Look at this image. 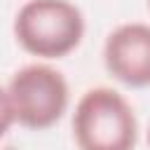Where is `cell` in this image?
<instances>
[{"label": "cell", "instance_id": "6da1fadb", "mask_svg": "<svg viewBox=\"0 0 150 150\" xmlns=\"http://www.w3.org/2000/svg\"><path fill=\"white\" fill-rule=\"evenodd\" d=\"M70 84L66 75L45 63H26L14 70L2 89V129L12 124L28 131L52 129L68 112Z\"/></svg>", "mask_w": 150, "mask_h": 150}, {"label": "cell", "instance_id": "277c9868", "mask_svg": "<svg viewBox=\"0 0 150 150\" xmlns=\"http://www.w3.org/2000/svg\"><path fill=\"white\" fill-rule=\"evenodd\" d=\"M103 66L112 80L129 89L150 87V23L115 26L103 42Z\"/></svg>", "mask_w": 150, "mask_h": 150}, {"label": "cell", "instance_id": "3957f363", "mask_svg": "<svg viewBox=\"0 0 150 150\" xmlns=\"http://www.w3.org/2000/svg\"><path fill=\"white\" fill-rule=\"evenodd\" d=\"M77 150H136L138 117L134 105L112 87L87 89L70 117Z\"/></svg>", "mask_w": 150, "mask_h": 150}, {"label": "cell", "instance_id": "7a4b0ae2", "mask_svg": "<svg viewBox=\"0 0 150 150\" xmlns=\"http://www.w3.org/2000/svg\"><path fill=\"white\" fill-rule=\"evenodd\" d=\"M12 30L26 54L56 61L82 45L87 21L70 0H26L14 16Z\"/></svg>", "mask_w": 150, "mask_h": 150}, {"label": "cell", "instance_id": "5b68a950", "mask_svg": "<svg viewBox=\"0 0 150 150\" xmlns=\"http://www.w3.org/2000/svg\"><path fill=\"white\" fill-rule=\"evenodd\" d=\"M148 145H150V129H148Z\"/></svg>", "mask_w": 150, "mask_h": 150}, {"label": "cell", "instance_id": "8992f818", "mask_svg": "<svg viewBox=\"0 0 150 150\" xmlns=\"http://www.w3.org/2000/svg\"><path fill=\"white\" fill-rule=\"evenodd\" d=\"M148 7H150V0H148Z\"/></svg>", "mask_w": 150, "mask_h": 150}]
</instances>
